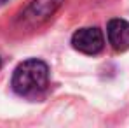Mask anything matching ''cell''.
<instances>
[{
    "instance_id": "cell-1",
    "label": "cell",
    "mask_w": 129,
    "mask_h": 128,
    "mask_svg": "<svg viewBox=\"0 0 129 128\" xmlns=\"http://www.w3.org/2000/svg\"><path fill=\"white\" fill-rule=\"evenodd\" d=\"M49 68L40 60H26L14 70L12 88L18 95L26 98H37L47 89Z\"/></svg>"
},
{
    "instance_id": "cell-2",
    "label": "cell",
    "mask_w": 129,
    "mask_h": 128,
    "mask_svg": "<svg viewBox=\"0 0 129 128\" xmlns=\"http://www.w3.org/2000/svg\"><path fill=\"white\" fill-rule=\"evenodd\" d=\"M72 44L77 51H80L84 54H98L105 46V37L100 28L87 26V28H80L73 33Z\"/></svg>"
},
{
    "instance_id": "cell-3",
    "label": "cell",
    "mask_w": 129,
    "mask_h": 128,
    "mask_svg": "<svg viewBox=\"0 0 129 128\" xmlns=\"http://www.w3.org/2000/svg\"><path fill=\"white\" fill-rule=\"evenodd\" d=\"M108 42L117 53L129 49V23L124 20H112L107 28Z\"/></svg>"
},
{
    "instance_id": "cell-4",
    "label": "cell",
    "mask_w": 129,
    "mask_h": 128,
    "mask_svg": "<svg viewBox=\"0 0 129 128\" xmlns=\"http://www.w3.org/2000/svg\"><path fill=\"white\" fill-rule=\"evenodd\" d=\"M59 0H35V4L28 11V18H47L58 7Z\"/></svg>"
},
{
    "instance_id": "cell-5",
    "label": "cell",
    "mask_w": 129,
    "mask_h": 128,
    "mask_svg": "<svg viewBox=\"0 0 129 128\" xmlns=\"http://www.w3.org/2000/svg\"><path fill=\"white\" fill-rule=\"evenodd\" d=\"M5 2H7V0H0V4H5Z\"/></svg>"
},
{
    "instance_id": "cell-6",
    "label": "cell",
    "mask_w": 129,
    "mask_h": 128,
    "mask_svg": "<svg viewBox=\"0 0 129 128\" xmlns=\"http://www.w3.org/2000/svg\"><path fill=\"white\" fill-rule=\"evenodd\" d=\"M0 65H2V63H0Z\"/></svg>"
}]
</instances>
